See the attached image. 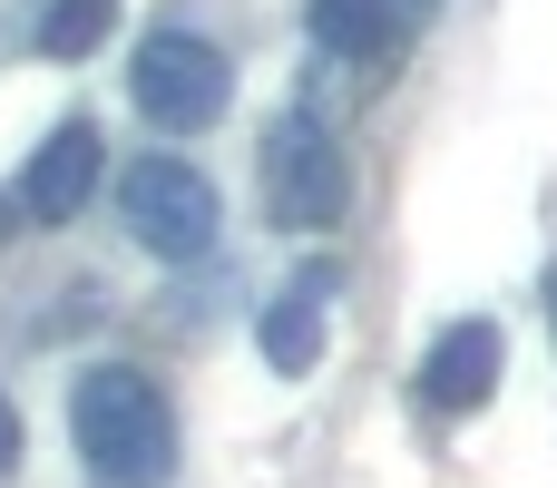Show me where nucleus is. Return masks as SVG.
<instances>
[{"instance_id":"nucleus-1","label":"nucleus","mask_w":557,"mask_h":488,"mask_svg":"<svg viewBox=\"0 0 557 488\" xmlns=\"http://www.w3.org/2000/svg\"><path fill=\"white\" fill-rule=\"evenodd\" d=\"M69 440L78 470L98 488H166L176 479V401L127 372V362H88L69 381Z\"/></svg>"},{"instance_id":"nucleus-2","label":"nucleus","mask_w":557,"mask_h":488,"mask_svg":"<svg viewBox=\"0 0 557 488\" xmlns=\"http://www.w3.org/2000/svg\"><path fill=\"white\" fill-rule=\"evenodd\" d=\"M255 186H264V225L323 235V225H343V205H352V157H343V137H333L313 108H284V117L264 127V147H255Z\"/></svg>"},{"instance_id":"nucleus-3","label":"nucleus","mask_w":557,"mask_h":488,"mask_svg":"<svg viewBox=\"0 0 557 488\" xmlns=\"http://www.w3.org/2000/svg\"><path fill=\"white\" fill-rule=\"evenodd\" d=\"M127 98H137L147 127L196 137V127L225 117V98H235V59H225L215 39H196L186 20H157V29L137 39V59H127Z\"/></svg>"},{"instance_id":"nucleus-4","label":"nucleus","mask_w":557,"mask_h":488,"mask_svg":"<svg viewBox=\"0 0 557 488\" xmlns=\"http://www.w3.org/2000/svg\"><path fill=\"white\" fill-rule=\"evenodd\" d=\"M117 215H127V235H137L157 264H196V254H215V225H225L206 166H186V157H137V166L117 176Z\"/></svg>"},{"instance_id":"nucleus-5","label":"nucleus","mask_w":557,"mask_h":488,"mask_svg":"<svg viewBox=\"0 0 557 488\" xmlns=\"http://www.w3.org/2000/svg\"><path fill=\"white\" fill-rule=\"evenodd\" d=\"M98 176H108L98 127H88V117H59V127H49V147L20 166V196H10V205H20L29 225H69V215H88Z\"/></svg>"},{"instance_id":"nucleus-6","label":"nucleus","mask_w":557,"mask_h":488,"mask_svg":"<svg viewBox=\"0 0 557 488\" xmlns=\"http://www.w3.org/2000/svg\"><path fill=\"white\" fill-rule=\"evenodd\" d=\"M499 362H509V333L499 323H450L431 352H421V381H411V401L421 411H441V421H470L490 391H499Z\"/></svg>"},{"instance_id":"nucleus-7","label":"nucleus","mask_w":557,"mask_h":488,"mask_svg":"<svg viewBox=\"0 0 557 488\" xmlns=\"http://www.w3.org/2000/svg\"><path fill=\"white\" fill-rule=\"evenodd\" d=\"M333 293H343V264H294V293L264 303V362H274L284 381L313 372V352H323V303H333Z\"/></svg>"},{"instance_id":"nucleus-8","label":"nucleus","mask_w":557,"mask_h":488,"mask_svg":"<svg viewBox=\"0 0 557 488\" xmlns=\"http://www.w3.org/2000/svg\"><path fill=\"white\" fill-rule=\"evenodd\" d=\"M313 39H323V59L392 68L401 39H411V10H401V0H313Z\"/></svg>"},{"instance_id":"nucleus-9","label":"nucleus","mask_w":557,"mask_h":488,"mask_svg":"<svg viewBox=\"0 0 557 488\" xmlns=\"http://www.w3.org/2000/svg\"><path fill=\"white\" fill-rule=\"evenodd\" d=\"M108 20H117V0H49L39 10V49L49 59H88L108 39Z\"/></svg>"},{"instance_id":"nucleus-10","label":"nucleus","mask_w":557,"mask_h":488,"mask_svg":"<svg viewBox=\"0 0 557 488\" xmlns=\"http://www.w3.org/2000/svg\"><path fill=\"white\" fill-rule=\"evenodd\" d=\"M10 460H20V411L0 401V479H10Z\"/></svg>"},{"instance_id":"nucleus-11","label":"nucleus","mask_w":557,"mask_h":488,"mask_svg":"<svg viewBox=\"0 0 557 488\" xmlns=\"http://www.w3.org/2000/svg\"><path fill=\"white\" fill-rule=\"evenodd\" d=\"M548 333H557V264H548Z\"/></svg>"},{"instance_id":"nucleus-12","label":"nucleus","mask_w":557,"mask_h":488,"mask_svg":"<svg viewBox=\"0 0 557 488\" xmlns=\"http://www.w3.org/2000/svg\"><path fill=\"white\" fill-rule=\"evenodd\" d=\"M10 225H20V205H10V196H0V235H10Z\"/></svg>"},{"instance_id":"nucleus-13","label":"nucleus","mask_w":557,"mask_h":488,"mask_svg":"<svg viewBox=\"0 0 557 488\" xmlns=\"http://www.w3.org/2000/svg\"><path fill=\"white\" fill-rule=\"evenodd\" d=\"M401 10H441V0H401Z\"/></svg>"}]
</instances>
